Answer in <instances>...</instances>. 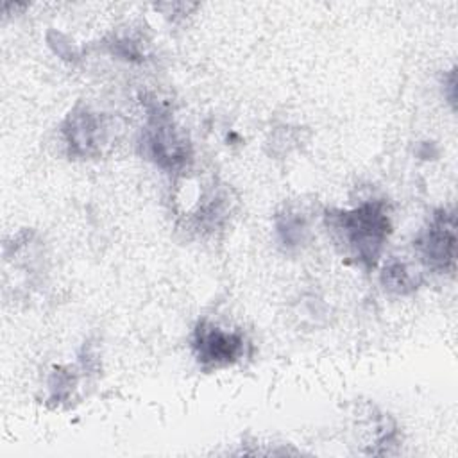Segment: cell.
<instances>
[{"instance_id": "obj_1", "label": "cell", "mask_w": 458, "mask_h": 458, "mask_svg": "<svg viewBox=\"0 0 458 458\" xmlns=\"http://www.w3.org/2000/svg\"><path fill=\"white\" fill-rule=\"evenodd\" d=\"M335 222L354 256L360 261L374 265L388 234V216L385 215L383 206L369 202L352 211L336 215Z\"/></svg>"}, {"instance_id": "obj_2", "label": "cell", "mask_w": 458, "mask_h": 458, "mask_svg": "<svg viewBox=\"0 0 458 458\" xmlns=\"http://www.w3.org/2000/svg\"><path fill=\"white\" fill-rule=\"evenodd\" d=\"M197 356L204 363L225 365L234 361L243 351V340L236 333H225L215 326H200L195 336Z\"/></svg>"}, {"instance_id": "obj_3", "label": "cell", "mask_w": 458, "mask_h": 458, "mask_svg": "<svg viewBox=\"0 0 458 458\" xmlns=\"http://www.w3.org/2000/svg\"><path fill=\"white\" fill-rule=\"evenodd\" d=\"M420 247L426 259L433 267H444L454 263V216L453 213L438 215L426 234L422 236Z\"/></svg>"}, {"instance_id": "obj_4", "label": "cell", "mask_w": 458, "mask_h": 458, "mask_svg": "<svg viewBox=\"0 0 458 458\" xmlns=\"http://www.w3.org/2000/svg\"><path fill=\"white\" fill-rule=\"evenodd\" d=\"M386 281L390 284V288H397V290H404V286H410L411 281H410V274L404 270V267L401 263H394L392 267H388L386 270Z\"/></svg>"}]
</instances>
